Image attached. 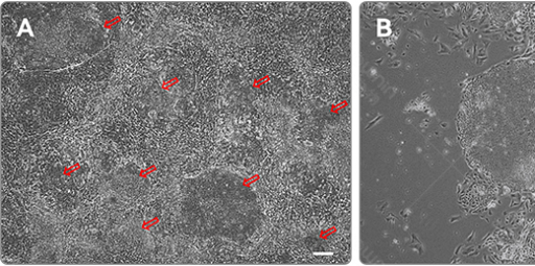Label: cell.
Here are the masks:
<instances>
[{"label":"cell","mask_w":535,"mask_h":266,"mask_svg":"<svg viewBox=\"0 0 535 266\" xmlns=\"http://www.w3.org/2000/svg\"><path fill=\"white\" fill-rule=\"evenodd\" d=\"M458 138L474 171L535 205V57L500 63L469 81Z\"/></svg>","instance_id":"6da1fadb"},{"label":"cell","mask_w":535,"mask_h":266,"mask_svg":"<svg viewBox=\"0 0 535 266\" xmlns=\"http://www.w3.org/2000/svg\"><path fill=\"white\" fill-rule=\"evenodd\" d=\"M500 189L494 180L472 169L459 189V203L471 213L481 212L498 199Z\"/></svg>","instance_id":"7a4b0ae2"},{"label":"cell","mask_w":535,"mask_h":266,"mask_svg":"<svg viewBox=\"0 0 535 266\" xmlns=\"http://www.w3.org/2000/svg\"><path fill=\"white\" fill-rule=\"evenodd\" d=\"M530 33L532 35V42L534 43L535 48V24H532ZM531 56L535 57V50L532 52Z\"/></svg>","instance_id":"3957f363"}]
</instances>
